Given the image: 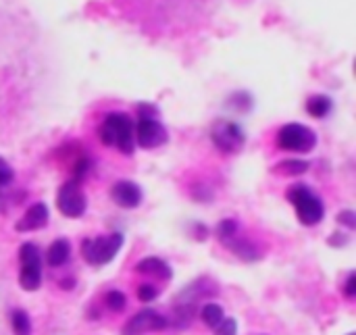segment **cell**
Returning a JSON list of instances; mask_svg holds the SVG:
<instances>
[{
  "label": "cell",
  "instance_id": "obj_15",
  "mask_svg": "<svg viewBox=\"0 0 356 335\" xmlns=\"http://www.w3.org/2000/svg\"><path fill=\"white\" fill-rule=\"evenodd\" d=\"M69 256H71V246H69V242H67V240H56V242L50 246V250H48V265H50L52 269L63 267V265L69 261Z\"/></svg>",
  "mask_w": 356,
  "mask_h": 335
},
{
  "label": "cell",
  "instance_id": "obj_10",
  "mask_svg": "<svg viewBox=\"0 0 356 335\" xmlns=\"http://www.w3.org/2000/svg\"><path fill=\"white\" fill-rule=\"evenodd\" d=\"M169 325V321L154 313V311H142L136 317H131L127 321V325L123 327V335H142L146 332H163Z\"/></svg>",
  "mask_w": 356,
  "mask_h": 335
},
{
  "label": "cell",
  "instance_id": "obj_25",
  "mask_svg": "<svg viewBox=\"0 0 356 335\" xmlns=\"http://www.w3.org/2000/svg\"><path fill=\"white\" fill-rule=\"evenodd\" d=\"M344 292H346V296H348V298H355L356 296V275L355 273H350V275H348V281H346V288H344Z\"/></svg>",
  "mask_w": 356,
  "mask_h": 335
},
{
  "label": "cell",
  "instance_id": "obj_19",
  "mask_svg": "<svg viewBox=\"0 0 356 335\" xmlns=\"http://www.w3.org/2000/svg\"><path fill=\"white\" fill-rule=\"evenodd\" d=\"M309 169V163L305 161H286V163H280L277 165V173H284V175H300Z\"/></svg>",
  "mask_w": 356,
  "mask_h": 335
},
{
  "label": "cell",
  "instance_id": "obj_6",
  "mask_svg": "<svg viewBox=\"0 0 356 335\" xmlns=\"http://www.w3.org/2000/svg\"><path fill=\"white\" fill-rule=\"evenodd\" d=\"M19 286L27 292L38 290L42 284V259L33 244H23L19 248Z\"/></svg>",
  "mask_w": 356,
  "mask_h": 335
},
{
  "label": "cell",
  "instance_id": "obj_14",
  "mask_svg": "<svg viewBox=\"0 0 356 335\" xmlns=\"http://www.w3.org/2000/svg\"><path fill=\"white\" fill-rule=\"evenodd\" d=\"M136 269H138L140 273L152 275V277H156V279H169V277H171V269H169V265H167V263H163V261H161V259H156V256H148V259L140 261Z\"/></svg>",
  "mask_w": 356,
  "mask_h": 335
},
{
  "label": "cell",
  "instance_id": "obj_1",
  "mask_svg": "<svg viewBox=\"0 0 356 335\" xmlns=\"http://www.w3.org/2000/svg\"><path fill=\"white\" fill-rule=\"evenodd\" d=\"M219 0H113V6L148 35L179 38L202 27Z\"/></svg>",
  "mask_w": 356,
  "mask_h": 335
},
{
  "label": "cell",
  "instance_id": "obj_7",
  "mask_svg": "<svg viewBox=\"0 0 356 335\" xmlns=\"http://www.w3.org/2000/svg\"><path fill=\"white\" fill-rule=\"evenodd\" d=\"M277 144L282 150H288V152H309L317 144V136L313 129L300 123H290L280 129Z\"/></svg>",
  "mask_w": 356,
  "mask_h": 335
},
{
  "label": "cell",
  "instance_id": "obj_9",
  "mask_svg": "<svg viewBox=\"0 0 356 335\" xmlns=\"http://www.w3.org/2000/svg\"><path fill=\"white\" fill-rule=\"evenodd\" d=\"M56 204H58V211L65 215V217H81L83 211H86V196L79 188L77 181H67L60 190H58V196H56Z\"/></svg>",
  "mask_w": 356,
  "mask_h": 335
},
{
  "label": "cell",
  "instance_id": "obj_21",
  "mask_svg": "<svg viewBox=\"0 0 356 335\" xmlns=\"http://www.w3.org/2000/svg\"><path fill=\"white\" fill-rule=\"evenodd\" d=\"M217 234H219L221 240H232L234 236H238V223H236L234 219H227V221H223V223L219 225Z\"/></svg>",
  "mask_w": 356,
  "mask_h": 335
},
{
  "label": "cell",
  "instance_id": "obj_20",
  "mask_svg": "<svg viewBox=\"0 0 356 335\" xmlns=\"http://www.w3.org/2000/svg\"><path fill=\"white\" fill-rule=\"evenodd\" d=\"M125 304H127V298H125L123 292L113 290V292L106 294V307H108L113 313H121V311L125 309Z\"/></svg>",
  "mask_w": 356,
  "mask_h": 335
},
{
  "label": "cell",
  "instance_id": "obj_5",
  "mask_svg": "<svg viewBox=\"0 0 356 335\" xmlns=\"http://www.w3.org/2000/svg\"><path fill=\"white\" fill-rule=\"evenodd\" d=\"M288 198L294 202L296 206V213H298V219L305 223V225H317L321 219H323V202L307 188V186H294L290 192H288Z\"/></svg>",
  "mask_w": 356,
  "mask_h": 335
},
{
  "label": "cell",
  "instance_id": "obj_23",
  "mask_svg": "<svg viewBox=\"0 0 356 335\" xmlns=\"http://www.w3.org/2000/svg\"><path fill=\"white\" fill-rule=\"evenodd\" d=\"M215 329H217V335H236V332H238V325H236V321H234V319H223Z\"/></svg>",
  "mask_w": 356,
  "mask_h": 335
},
{
  "label": "cell",
  "instance_id": "obj_26",
  "mask_svg": "<svg viewBox=\"0 0 356 335\" xmlns=\"http://www.w3.org/2000/svg\"><path fill=\"white\" fill-rule=\"evenodd\" d=\"M338 221H340V223H344V225H348V227L353 229V227H355V225H356L355 213H350V211H346V213H342V215L338 217Z\"/></svg>",
  "mask_w": 356,
  "mask_h": 335
},
{
  "label": "cell",
  "instance_id": "obj_13",
  "mask_svg": "<svg viewBox=\"0 0 356 335\" xmlns=\"http://www.w3.org/2000/svg\"><path fill=\"white\" fill-rule=\"evenodd\" d=\"M46 223H48V209L46 204L38 202L27 209L23 219L17 223V231H35V229H42Z\"/></svg>",
  "mask_w": 356,
  "mask_h": 335
},
{
  "label": "cell",
  "instance_id": "obj_2",
  "mask_svg": "<svg viewBox=\"0 0 356 335\" xmlns=\"http://www.w3.org/2000/svg\"><path fill=\"white\" fill-rule=\"evenodd\" d=\"M100 142L106 146H115L123 154L134 152V121L125 113H108L98 127Z\"/></svg>",
  "mask_w": 356,
  "mask_h": 335
},
{
  "label": "cell",
  "instance_id": "obj_18",
  "mask_svg": "<svg viewBox=\"0 0 356 335\" xmlns=\"http://www.w3.org/2000/svg\"><path fill=\"white\" fill-rule=\"evenodd\" d=\"M225 317H223V309L219 307V304H207L204 309H202V321L209 325V327H217L221 321H223Z\"/></svg>",
  "mask_w": 356,
  "mask_h": 335
},
{
  "label": "cell",
  "instance_id": "obj_24",
  "mask_svg": "<svg viewBox=\"0 0 356 335\" xmlns=\"http://www.w3.org/2000/svg\"><path fill=\"white\" fill-rule=\"evenodd\" d=\"M10 181H13V169L8 167V163H6V161H2V158H0V188L8 186Z\"/></svg>",
  "mask_w": 356,
  "mask_h": 335
},
{
  "label": "cell",
  "instance_id": "obj_22",
  "mask_svg": "<svg viewBox=\"0 0 356 335\" xmlns=\"http://www.w3.org/2000/svg\"><path fill=\"white\" fill-rule=\"evenodd\" d=\"M156 296H159V290H156L154 286H150V284H144V286H140V290H138V298H140L142 302H152Z\"/></svg>",
  "mask_w": 356,
  "mask_h": 335
},
{
  "label": "cell",
  "instance_id": "obj_12",
  "mask_svg": "<svg viewBox=\"0 0 356 335\" xmlns=\"http://www.w3.org/2000/svg\"><path fill=\"white\" fill-rule=\"evenodd\" d=\"M111 196L123 209H136L142 202V190L134 181H117Z\"/></svg>",
  "mask_w": 356,
  "mask_h": 335
},
{
  "label": "cell",
  "instance_id": "obj_3",
  "mask_svg": "<svg viewBox=\"0 0 356 335\" xmlns=\"http://www.w3.org/2000/svg\"><path fill=\"white\" fill-rule=\"evenodd\" d=\"M121 246H123V236L111 234V236H102V238H94V240H83L81 252L90 265L102 267L115 259V254L119 252Z\"/></svg>",
  "mask_w": 356,
  "mask_h": 335
},
{
  "label": "cell",
  "instance_id": "obj_11",
  "mask_svg": "<svg viewBox=\"0 0 356 335\" xmlns=\"http://www.w3.org/2000/svg\"><path fill=\"white\" fill-rule=\"evenodd\" d=\"M10 275H8V252L0 244V335H8L6 319L10 317Z\"/></svg>",
  "mask_w": 356,
  "mask_h": 335
},
{
  "label": "cell",
  "instance_id": "obj_4",
  "mask_svg": "<svg viewBox=\"0 0 356 335\" xmlns=\"http://www.w3.org/2000/svg\"><path fill=\"white\" fill-rule=\"evenodd\" d=\"M140 113V121L136 125V142L142 146V148H156L161 144H165L167 140V131L165 127L156 121L154 117V108L148 106V104H142L138 108Z\"/></svg>",
  "mask_w": 356,
  "mask_h": 335
},
{
  "label": "cell",
  "instance_id": "obj_8",
  "mask_svg": "<svg viewBox=\"0 0 356 335\" xmlns=\"http://www.w3.org/2000/svg\"><path fill=\"white\" fill-rule=\"evenodd\" d=\"M211 136H213L215 146L227 154H234L244 146V131L240 129V125H236L232 121H219L213 127Z\"/></svg>",
  "mask_w": 356,
  "mask_h": 335
},
{
  "label": "cell",
  "instance_id": "obj_17",
  "mask_svg": "<svg viewBox=\"0 0 356 335\" xmlns=\"http://www.w3.org/2000/svg\"><path fill=\"white\" fill-rule=\"evenodd\" d=\"M330 108H332V100L325 98V96H315V98H311V100L307 102V111H309L313 117H317V119L325 117V115L330 113Z\"/></svg>",
  "mask_w": 356,
  "mask_h": 335
},
{
  "label": "cell",
  "instance_id": "obj_16",
  "mask_svg": "<svg viewBox=\"0 0 356 335\" xmlns=\"http://www.w3.org/2000/svg\"><path fill=\"white\" fill-rule=\"evenodd\" d=\"M8 323H10V329H13V334L15 335L31 334L29 317H27V313H23V311H13L10 317H8Z\"/></svg>",
  "mask_w": 356,
  "mask_h": 335
}]
</instances>
